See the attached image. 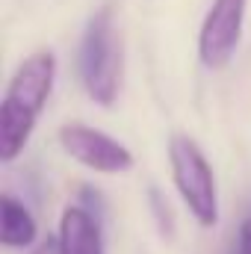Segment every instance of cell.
Returning a JSON list of instances; mask_svg holds the SVG:
<instances>
[{"instance_id":"cell-7","label":"cell","mask_w":251,"mask_h":254,"mask_svg":"<svg viewBox=\"0 0 251 254\" xmlns=\"http://www.w3.org/2000/svg\"><path fill=\"white\" fill-rule=\"evenodd\" d=\"M39 243V222L30 207L12 192L0 195V246L3 249H30Z\"/></svg>"},{"instance_id":"cell-6","label":"cell","mask_w":251,"mask_h":254,"mask_svg":"<svg viewBox=\"0 0 251 254\" xmlns=\"http://www.w3.org/2000/svg\"><path fill=\"white\" fill-rule=\"evenodd\" d=\"M57 237L63 254H107L101 216L83 204H68L63 210Z\"/></svg>"},{"instance_id":"cell-1","label":"cell","mask_w":251,"mask_h":254,"mask_svg":"<svg viewBox=\"0 0 251 254\" xmlns=\"http://www.w3.org/2000/svg\"><path fill=\"white\" fill-rule=\"evenodd\" d=\"M54 80H57L54 51H36L15 68L0 104V163L9 166L24 154L39 125V116L54 92Z\"/></svg>"},{"instance_id":"cell-5","label":"cell","mask_w":251,"mask_h":254,"mask_svg":"<svg viewBox=\"0 0 251 254\" xmlns=\"http://www.w3.org/2000/svg\"><path fill=\"white\" fill-rule=\"evenodd\" d=\"M246 3L249 0H213L210 3L201 33H198V60L204 68L219 71L234 60L243 42Z\"/></svg>"},{"instance_id":"cell-9","label":"cell","mask_w":251,"mask_h":254,"mask_svg":"<svg viewBox=\"0 0 251 254\" xmlns=\"http://www.w3.org/2000/svg\"><path fill=\"white\" fill-rule=\"evenodd\" d=\"M30 254H63V249H60V237H42L33 249H30Z\"/></svg>"},{"instance_id":"cell-2","label":"cell","mask_w":251,"mask_h":254,"mask_svg":"<svg viewBox=\"0 0 251 254\" xmlns=\"http://www.w3.org/2000/svg\"><path fill=\"white\" fill-rule=\"evenodd\" d=\"M77 74L80 83L98 107H113L122 89V39L116 30L113 9H98L83 30L77 51Z\"/></svg>"},{"instance_id":"cell-3","label":"cell","mask_w":251,"mask_h":254,"mask_svg":"<svg viewBox=\"0 0 251 254\" xmlns=\"http://www.w3.org/2000/svg\"><path fill=\"white\" fill-rule=\"evenodd\" d=\"M169 172H172V184L181 195L184 207L189 216L204 228H216L219 225V187H216V175L213 166L207 160V154L201 151V145L187 136V133H175L169 139Z\"/></svg>"},{"instance_id":"cell-4","label":"cell","mask_w":251,"mask_h":254,"mask_svg":"<svg viewBox=\"0 0 251 254\" xmlns=\"http://www.w3.org/2000/svg\"><path fill=\"white\" fill-rule=\"evenodd\" d=\"M57 142L74 163H80L83 169H92L98 175H125L136 163L133 151L122 145L116 136L92 125H83V122H65L57 130Z\"/></svg>"},{"instance_id":"cell-8","label":"cell","mask_w":251,"mask_h":254,"mask_svg":"<svg viewBox=\"0 0 251 254\" xmlns=\"http://www.w3.org/2000/svg\"><path fill=\"white\" fill-rule=\"evenodd\" d=\"M231 254H251V216L243 219V225H240V231H237V240H234Z\"/></svg>"}]
</instances>
